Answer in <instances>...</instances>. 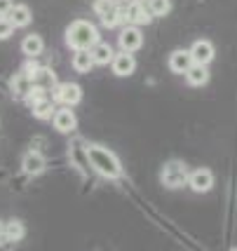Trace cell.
<instances>
[{
    "mask_svg": "<svg viewBox=\"0 0 237 251\" xmlns=\"http://www.w3.org/2000/svg\"><path fill=\"white\" fill-rule=\"evenodd\" d=\"M87 164L101 174L104 178H110V181H118L125 176L122 172V164H120L118 155L113 153V151H108L104 146H99V143H87Z\"/></svg>",
    "mask_w": 237,
    "mask_h": 251,
    "instance_id": "cell-1",
    "label": "cell"
},
{
    "mask_svg": "<svg viewBox=\"0 0 237 251\" xmlns=\"http://www.w3.org/2000/svg\"><path fill=\"white\" fill-rule=\"evenodd\" d=\"M99 43V28L87 19H76L66 28V45L73 50H92Z\"/></svg>",
    "mask_w": 237,
    "mask_h": 251,
    "instance_id": "cell-2",
    "label": "cell"
},
{
    "mask_svg": "<svg viewBox=\"0 0 237 251\" xmlns=\"http://www.w3.org/2000/svg\"><path fill=\"white\" fill-rule=\"evenodd\" d=\"M188 178H190L188 164L181 162V160H169V162L162 164L160 181H162V186L164 188H169V190H179V188L188 186Z\"/></svg>",
    "mask_w": 237,
    "mask_h": 251,
    "instance_id": "cell-3",
    "label": "cell"
},
{
    "mask_svg": "<svg viewBox=\"0 0 237 251\" xmlns=\"http://www.w3.org/2000/svg\"><path fill=\"white\" fill-rule=\"evenodd\" d=\"M52 101L64 106V108H71V106H78L82 101V87L78 82H59L52 92Z\"/></svg>",
    "mask_w": 237,
    "mask_h": 251,
    "instance_id": "cell-4",
    "label": "cell"
},
{
    "mask_svg": "<svg viewBox=\"0 0 237 251\" xmlns=\"http://www.w3.org/2000/svg\"><path fill=\"white\" fill-rule=\"evenodd\" d=\"M155 17L151 14V10H148V5L146 2H139V0H134V2H130L127 7H125V22L130 24V26H148V24L153 22Z\"/></svg>",
    "mask_w": 237,
    "mask_h": 251,
    "instance_id": "cell-5",
    "label": "cell"
},
{
    "mask_svg": "<svg viewBox=\"0 0 237 251\" xmlns=\"http://www.w3.org/2000/svg\"><path fill=\"white\" fill-rule=\"evenodd\" d=\"M118 45L122 52H136V50H141V45H143V33H141L139 26H125L122 31H120L118 35Z\"/></svg>",
    "mask_w": 237,
    "mask_h": 251,
    "instance_id": "cell-6",
    "label": "cell"
},
{
    "mask_svg": "<svg viewBox=\"0 0 237 251\" xmlns=\"http://www.w3.org/2000/svg\"><path fill=\"white\" fill-rule=\"evenodd\" d=\"M167 66L176 75H185L195 66V59L190 54V50H174L172 54H169V59H167Z\"/></svg>",
    "mask_w": 237,
    "mask_h": 251,
    "instance_id": "cell-7",
    "label": "cell"
},
{
    "mask_svg": "<svg viewBox=\"0 0 237 251\" xmlns=\"http://www.w3.org/2000/svg\"><path fill=\"white\" fill-rule=\"evenodd\" d=\"M188 186H190V190H195V193H209V190L214 188V174H211V169H207V167L193 169V172H190V178H188Z\"/></svg>",
    "mask_w": 237,
    "mask_h": 251,
    "instance_id": "cell-8",
    "label": "cell"
},
{
    "mask_svg": "<svg viewBox=\"0 0 237 251\" xmlns=\"http://www.w3.org/2000/svg\"><path fill=\"white\" fill-rule=\"evenodd\" d=\"M52 122H54V129L59 131V134H71L78 127V118L71 108H59L54 113Z\"/></svg>",
    "mask_w": 237,
    "mask_h": 251,
    "instance_id": "cell-9",
    "label": "cell"
},
{
    "mask_svg": "<svg viewBox=\"0 0 237 251\" xmlns=\"http://www.w3.org/2000/svg\"><path fill=\"white\" fill-rule=\"evenodd\" d=\"M45 167H47V160L43 157V153H38V151H28V153L22 157V172L28 176H38L45 172Z\"/></svg>",
    "mask_w": 237,
    "mask_h": 251,
    "instance_id": "cell-10",
    "label": "cell"
},
{
    "mask_svg": "<svg viewBox=\"0 0 237 251\" xmlns=\"http://www.w3.org/2000/svg\"><path fill=\"white\" fill-rule=\"evenodd\" d=\"M190 54H193L195 64L207 66V64H211V61H214L216 50H214V45L209 43V40H195V43L190 45Z\"/></svg>",
    "mask_w": 237,
    "mask_h": 251,
    "instance_id": "cell-11",
    "label": "cell"
},
{
    "mask_svg": "<svg viewBox=\"0 0 237 251\" xmlns=\"http://www.w3.org/2000/svg\"><path fill=\"white\" fill-rule=\"evenodd\" d=\"M113 73L118 77H130L134 75V71H136V59L130 54V52H120V54H115V59H113Z\"/></svg>",
    "mask_w": 237,
    "mask_h": 251,
    "instance_id": "cell-12",
    "label": "cell"
},
{
    "mask_svg": "<svg viewBox=\"0 0 237 251\" xmlns=\"http://www.w3.org/2000/svg\"><path fill=\"white\" fill-rule=\"evenodd\" d=\"M33 89V80L26 73H14L10 80V92H12V97H17V99H26L28 97V92Z\"/></svg>",
    "mask_w": 237,
    "mask_h": 251,
    "instance_id": "cell-13",
    "label": "cell"
},
{
    "mask_svg": "<svg viewBox=\"0 0 237 251\" xmlns=\"http://www.w3.org/2000/svg\"><path fill=\"white\" fill-rule=\"evenodd\" d=\"M33 85L52 94L54 87L59 85V80H56V73H54L50 66H40V71H38V73H35V77H33Z\"/></svg>",
    "mask_w": 237,
    "mask_h": 251,
    "instance_id": "cell-14",
    "label": "cell"
},
{
    "mask_svg": "<svg viewBox=\"0 0 237 251\" xmlns=\"http://www.w3.org/2000/svg\"><path fill=\"white\" fill-rule=\"evenodd\" d=\"M22 52L28 59H35V56H40L45 52V40L43 35H38V33H28L26 38L22 40Z\"/></svg>",
    "mask_w": 237,
    "mask_h": 251,
    "instance_id": "cell-15",
    "label": "cell"
},
{
    "mask_svg": "<svg viewBox=\"0 0 237 251\" xmlns=\"http://www.w3.org/2000/svg\"><path fill=\"white\" fill-rule=\"evenodd\" d=\"M71 64H73V71H76V73H89V71L97 66L94 64V56H92V50H76Z\"/></svg>",
    "mask_w": 237,
    "mask_h": 251,
    "instance_id": "cell-16",
    "label": "cell"
},
{
    "mask_svg": "<svg viewBox=\"0 0 237 251\" xmlns=\"http://www.w3.org/2000/svg\"><path fill=\"white\" fill-rule=\"evenodd\" d=\"M92 56H94V64H97V66L113 64V59H115L113 45H110V43H104V40H99V43L92 47Z\"/></svg>",
    "mask_w": 237,
    "mask_h": 251,
    "instance_id": "cell-17",
    "label": "cell"
},
{
    "mask_svg": "<svg viewBox=\"0 0 237 251\" xmlns=\"http://www.w3.org/2000/svg\"><path fill=\"white\" fill-rule=\"evenodd\" d=\"M7 19H10L12 24H14V28H26V26H28V24L33 22L31 7H28V5H14Z\"/></svg>",
    "mask_w": 237,
    "mask_h": 251,
    "instance_id": "cell-18",
    "label": "cell"
},
{
    "mask_svg": "<svg viewBox=\"0 0 237 251\" xmlns=\"http://www.w3.org/2000/svg\"><path fill=\"white\" fill-rule=\"evenodd\" d=\"M185 82L190 85V87H202L209 82V71H207V66H200L195 64L188 73H185Z\"/></svg>",
    "mask_w": 237,
    "mask_h": 251,
    "instance_id": "cell-19",
    "label": "cell"
},
{
    "mask_svg": "<svg viewBox=\"0 0 237 251\" xmlns=\"http://www.w3.org/2000/svg\"><path fill=\"white\" fill-rule=\"evenodd\" d=\"M24 235H26V228H24V223L22 221H17V219H12L7 226H5V240L7 242H22L24 240Z\"/></svg>",
    "mask_w": 237,
    "mask_h": 251,
    "instance_id": "cell-20",
    "label": "cell"
},
{
    "mask_svg": "<svg viewBox=\"0 0 237 251\" xmlns=\"http://www.w3.org/2000/svg\"><path fill=\"white\" fill-rule=\"evenodd\" d=\"M33 118H38V120H50V118H54V101L52 99H45V101H40V103H35L31 108Z\"/></svg>",
    "mask_w": 237,
    "mask_h": 251,
    "instance_id": "cell-21",
    "label": "cell"
},
{
    "mask_svg": "<svg viewBox=\"0 0 237 251\" xmlns=\"http://www.w3.org/2000/svg\"><path fill=\"white\" fill-rule=\"evenodd\" d=\"M120 24H125V10L122 7H115L113 12H108L106 17H101V26H106V28H115Z\"/></svg>",
    "mask_w": 237,
    "mask_h": 251,
    "instance_id": "cell-22",
    "label": "cell"
},
{
    "mask_svg": "<svg viewBox=\"0 0 237 251\" xmlns=\"http://www.w3.org/2000/svg\"><path fill=\"white\" fill-rule=\"evenodd\" d=\"M148 10L153 17H167L172 12V0H148Z\"/></svg>",
    "mask_w": 237,
    "mask_h": 251,
    "instance_id": "cell-23",
    "label": "cell"
},
{
    "mask_svg": "<svg viewBox=\"0 0 237 251\" xmlns=\"http://www.w3.org/2000/svg\"><path fill=\"white\" fill-rule=\"evenodd\" d=\"M45 99H50V92H45V89H40V87H35V85H33V89L28 92V97L24 99V101H26V106H28V108H33L35 103H40V101H45Z\"/></svg>",
    "mask_w": 237,
    "mask_h": 251,
    "instance_id": "cell-24",
    "label": "cell"
},
{
    "mask_svg": "<svg viewBox=\"0 0 237 251\" xmlns=\"http://www.w3.org/2000/svg\"><path fill=\"white\" fill-rule=\"evenodd\" d=\"M92 10H94V14H99V19H101V17H106L108 12L115 10V2H113V0H94V2H92Z\"/></svg>",
    "mask_w": 237,
    "mask_h": 251,
    "instance_id": "cell-25",
    "label": "cell"
},
{
    "mask_svg": "<svg viewBox=\"0 0 237 251\" xmlns=\"http://www.w3.org/2000/svg\"><path fill=\"white\" fill-rule=\"evenodd\" d=\"M12 33H14V24L7 17H0V40H7Z\"/></svg>",
    "mask_w": 237,
    "mask_h": 251,
    "instance_id": "cell-26",
    "label": "cell"
},
{
    "mask_svg": "<svg viewBox=\"0 0 237 251\" xmlns=\"http://www.w3.org/2000/svg\"><path fill=\"white\" fill-rule=\"evenodd\" d=\"M40 71V64L35 61V59H28V61H24V66H22V73H26V75L31 77H35V73Z\"/></svg>",
    "mask_w": 237,
    "mask_h": 251,
    "instance_id": "cell-27",
    "label": "cell"
},
{
    "mask_svg": "<svg viewBox=\"0 0 237 251\" xmlns=\"http://www.w3.org/2000/svg\"><path fill=\"white\" fill-rule=\"evenodd\" d=\"M12 0H0V17H10V12H12Z\"/></svg>",
    "mask_w": 237,
    "mask_h": 251,
    "instance_id": "cell-28",
    "label": "cell"
},
{
    "mask_svg": "<svg viewBox=\"0 0 237 251\" xmlns=\"http://www.w3.org/2000/svg\"><path fill=\"white\" fill-rule=\"evenodd\" d=\"M113 2H115V7H122V10H125V7H127L130 2H134V0H113Z\"/></svg>",
    "mask_w": 237,
    "mask_h": 251,
    "instance_id": "cell-29",
    "label": "cell"
},
{
    "mask_svg": "<svg viewBox=\"0 0 237 251\" xmlns=\"http://www.w3.org/2000/svg\"><path fill=\"white\" fill-rule=\"evenodd\" d=\"M5 226H7V223L0 221V240H5Z\"/></svg>",
    "mask_w": 237,
    "mask_h": 251,
    "instance_id": "cell-30",
    "label": "cell"
},
{
    "mask_svg": "<svg viewBox=\"0 0 237 251\" xmlns=\"http://www.w3.org/2000/svg\"><path fill=\"white\" fill-rule=\"evenodd\" d=\"M139 2H148V0H139Z\"/></svg>",
    "mask_w": 237,
    "mask_h": 251,
    "instance_id": "cell-31",
    "label": "cell"
},
{
    "mask_svg": "<svg viewBox=\"0 0 237 251\" xmlns=\"http://www.w3.org/2000/svg\"><path fill=\"white\" fill-rule=\"evenodd\" d=\"M233 251H237V249H233Z\"/></svg>",
    "mask_w": 237,
    "mask_h": 251,
    "instance_id": "cell-32",
    "label": "cell"
}]
</instances>
